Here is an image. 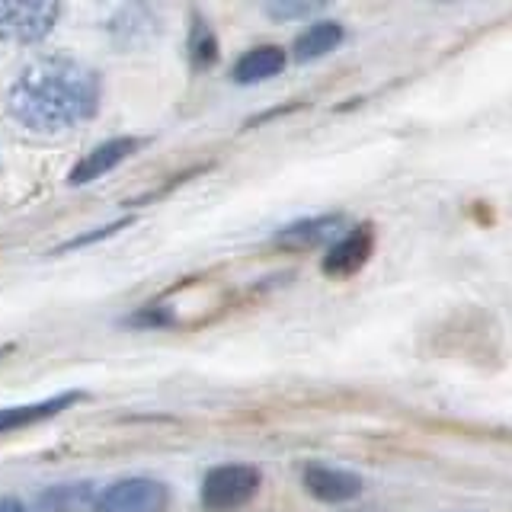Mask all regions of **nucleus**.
Here are the masks:
<instances>
[{
  "instance_id": "f257e3e1",
  "label": "nucleus",
  "mask_w": 512,
  "mask_h": 512,
  "mask_svg": "<svg viewBox=\"0 0 512 512\" xmlns=\"http://www.w3.org/2000/svg\"><path fill=\"white\" fill-rule=\"evenodd\" d=\"M16 122L32 132H64L87 122L100 109V77L84 61L45 55L20 71L7 93Z\"/></svg>"
},
{
  "instance_id": "f03ea898",
  "label": "nucleus",
  "mask_w": 512,
  "mask_h": 512,
  "mask_svg": "<svg viewBox=\"0 0 512 512\" xmlns=\"http://www.w3.org/2000/svg\"><path fill=\"white\" fill-rule=\"evenodd\" d=\"M61 20V4L52 0H0V42L36 45Z\"/></svg>"
},
{
  "instance_id": "7ed1b4c3",
  "label": "nucleus",
  "mask_w": 512,
  "mask_h": 512,
  "mask_svg": "<svg viewBox=\"0 0 512 512\" xmlns=\"http://www.w3.org/2000/svg\"><path fill=\"white\" fill-rule=\"evenodd\" d=\"M263 477L253 464H221L202 480V506L208 512H237L260 493Z\"/></svg>"
},
{
  "instance_id": "20e7f679",
  "label": "nucleus",
  "mask_w": 512,
  "mask_h": 512,
  "mask_svg": "<svg viewBox=\"0 0 512 512\" xmlns=\"http://www.w3.org/2000/svg\"><path fill=\"white\" fill-rule=\"evenodd\" d=\"M170 490L154 477H125L96 496L93 512H167Z\"/></svg>"
},
{
  "instance_id": "39448f33",
  "label": "nucleus",
  "mask_w": 512,
  "mask_h": 512,
  "mask_svg": "<svg viewBox=\"0 0 512 512\" xmlns=\"http://www.w3.org/2000/svg\"><path fill=\"white\" fill-rule=\"evenodd\" d=\"M375 224H356L352 231H346L340 240H333L330 250L324 253V272L330 279H349L356 276L359 269H365V263L372 260L375 253Z\"/></svg>"
},
{
  "instance_id": "423d86ee",
  "label": "nucleus",
  "mask_w": 512,
  "mask_h": 512,
  "mask_svg": "<svg viewBox=\"0 0 512 512\" xmlns=\"http://www.w3.org/2000/svg\"><path fill=\"white\" fill-rule=\"evenodd\" d=\"M304 487L320 503H352L365 490V480L352 471L330 468V464H308L304 468Z\"/></svg>"
},
{
  "instance_id": "0eeeda50",
  "label": "nucleus",
  "mask_w": 512,
  "mask_h": 512,
  "mask_svg": "<svg viewBox=\"0 0 512 512\" xmlns=\"http://www.w3.org/2000/svg\"><path fill=\"white\" fill-rule=\"evenodd\" d=\"M138 138H112V141H103L96 144L93 151H87L84 157L77 160L74 170H71V186H84V183H93L100 180V176H106L109 170H116L125 157H132L138 151Z\"/></svg>"
},
{
  "instance_id": "6e6552de",
  "label": "nucleus",
  "mask_w": 512,
  "mask_h": 512,
  "mask_svg": "<svg viewBox=\"0 0 512 512\" xmlns=\"http://www.w3.org/2000/svg\"><path fill=\"white\" fill-rule=\"evenodd\" d=\"M285 48L279 45H256L250 48L247 55H240V61L234 64V80L244 87H253V84H263V80H272L276 74L285 71Z\"/></svg>"
},
{
  "instance_id": "1a4fd4ad",
  "label": "nucleus",
  "mask_w": 512,
  "mask_h": 512,
  "mask_svg": "<svg viewBox=\"0 0 512 512\" xmlns=\"http://www.w3.org/2000/svg\"><path fill=\"white\" fill-rule=\"evenodd\" d=\"M346 39V29L343 23H336V20H320V23H311L308 29L301 32V36L295 39V61L301 64H308V61H317V58H324L330 52H336V48L343 45Z\"/></svg>"
},
{
  "instance_id": "9d476101",
  "label": "nucleus",
  "mask_w": 512,
  "mask_h": 512,
  "mask_svg": "<svg viewBox=\"0 0 512 512\" xmlns=\"http://www.w3.org/2000/svg\"><path fill=\"white\" fill-rule=\"evenodd\" d=\"M343 228V215H320V218H304L282 228L276 234V244L282 247H317L324 240L336 237Z\"/></svg>"
},
{
  "instance_id": "9b49d317",
  "label": "nucleus",
  "mask_w": 512,
  "mask_h": 512,
  "mask_svg": "<svg viewBox=\"0 0 512 512\" xmlns=\"http://www.w3.org/2000/svg\"><path fill=\"white\" fill-rule=\"evenodd\" d=\"M80 394L71 391V394H61V397H48L42 404H20V407H4L0 410V432H16L23 426H32V423H42L48 416L61 413L64 407L77 404Z\"/></svg>"
},
{
  "instance_id": "f8f14e48",
  "label": "nucleus",
  "mask_w": 512,
  "mask_h": 512,
  "mask_svg": "<svg viewBox=\"0 0 512 512\" xmlns=\"http://www.w3.org/2000/svg\"><path fill=\"white\" fill-rule=\"evenodd\" d=\"M93 487L90 484H61L42 493L39 512H80L93 506Z\"/></svg>"
},
{
  "instance_id": "ddd939ff",
  "label": "nucleus",
  "mask_w": 512,
  "mask_h": 512,
  "mask_svg": "<svg viewBox=\"0 0 512 512\" xmlns=\"http://www.w3.org/2000/svg\"><path fill=\"white\" fill-rule=\"evenodd\" d=\"M215 36L202 26V20L196 23V32H192V58L196 64H212L215 61Z\"/></svg>"
},
{
  "instance_id": "4468645a",
  "label": "nucleus",
  "mask_w": 512,
  "mask_h": 512,
  "mask_svg": "<svg viewBox=\"0 0 512 512\" xmlns=\"http://www.w3.org/2000/svg\"><path fill=\"white\" fill-rule=\"evenodd\" d=\"M317 10H320V4H269L266 7L272 20H301V16H311Z\"/></svg>"
},
{
  "instance_id": "2eb2a0df",
  "label": "nucleus",
  "mask_w": 512,
  "mask_h": 512,
  "mask_svg": "<svg viewBox=\"0 0 512 512\" xmlns=\"http://www.w3.org/2000/svg\"><path fill=\"white\" fill-rule=\"evenodd\" d=\"M0 512H29L20 500H13V496H0Z\"/></svg>"
}]
</instances>
